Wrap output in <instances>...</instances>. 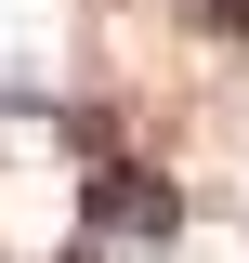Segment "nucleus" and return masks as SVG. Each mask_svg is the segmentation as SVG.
<instances>
[]
</instances>
